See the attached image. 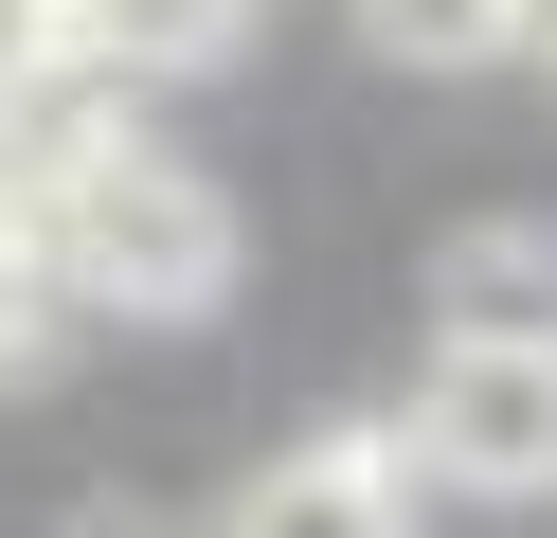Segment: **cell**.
<instances>
[{
    "instance_id": "obj_1",
    "label": "cell",
    "mask_w": 557,
    "mask_h": 538,
    "mask_svg": "<svg viewBox=\"0 0 557 538\" xmlns=\"http://www.w3.org/2000/svg\"><path fill=\"white\" fill-rule=\"evenodd\" d=\"M18 234H37L54 305H90V323H216V305H234V198H216L162 126H126L109 90L54 126Z\"/></svg>"
},
{
    "instance_id": "obj_2",
    "label": "cell",
    "mask_w": 557,
    "mask_h": 538,
    "mask_svg": "<svg viewBox=\"0 0 557 538\" xmlns=\"http://www.w3.org/2000/svg\"><path fill=\"white\" fill-rule=\"evenodd\" d=\"M396 449L432 485H468V502H540L557 485V341H432Z\"/></svg>"
},
{
    "instance_id": "obj_3",
    "label": "cell",
    "mask_w": 557,
    "mask_h": 538,
    "mask_svg": "<svg viewBox=\"0 0 557 538\" xmlns=\"http://www.w3.org/2000/svg\"><path fill=\"white\" fill-rule=\"evenodd\" d=\"M432 466L396 449V430H306L288 466H252V502H234L216 538H432Z\"/></svg>"
},
{
    "instance_id": "obj_4",
    "label": "cell",
    "mask_w": 557,
    "mask_h": 538,
    "mask_svg": "<svg viewBox=\"0 0 557 538\" xmlns=\"http://www.w3.org/2000/svg\"><path fill=\"white\" fill-rule=\"evenodd\" d=\"M432 341H557V234L540 215H485L432 251Z\"/></svg>"
},
{
    "instance_id": "obj_5",
    "label": "cell",
    "mask_w": 557,
    "mask_h": 538,
    "mask_svg": "<svg viewBox=\"0 0 557 538\" xmlns=\"http://www.w3.org/2000/svg\"><path fill=\"white\" fill-rule=\"evenodd\" d=\"M252 36V0H90V90H162V72H216Z\"/></svg>"
},
{
    "instance_id": "obj_6",
    "label": "cell",
    "mask_w": 557,
    "mask_h": 538,
    "mask_svg": "<svg viewBox=\"0 0 557 538\" xmlns=\"http://www.w3.org/2000/svg\"><path fill=\"white\" fill-rule=\"evenodd\" d=\"M360 36H377L396 72H485V54H521L504 0H360Z\"/></svg>"
},
{
    "instance_id": "obj_7",
    "label": "cell",
    "mask_w": 557,
    "mask_h": 538,
    "mask_svg": "<svg viewBox=\"0 0 557 538\" xmlns=\"http://www.w3.org/2000/svg\"><path fill=\"white\" fill-rule=\"evenodd\" d=\"M504 18H521V54H557V0H504Z\"/></svg>"
},
{
    "instance_id": "obj_8",
    "label": "cell",
    "mask_w": 557,
    "mask_h": 538,
    "mask_svg": "<svg viewBox=\"0 0 557 538\" xmlns=\"http://www.w3.org/2000/svg\"><path fill=\"white\" fill-rule=\"evenodd\" d=\"M73 538H162V521H126V502H90V521H73Z\"/></svg>"
}]
</instances>
